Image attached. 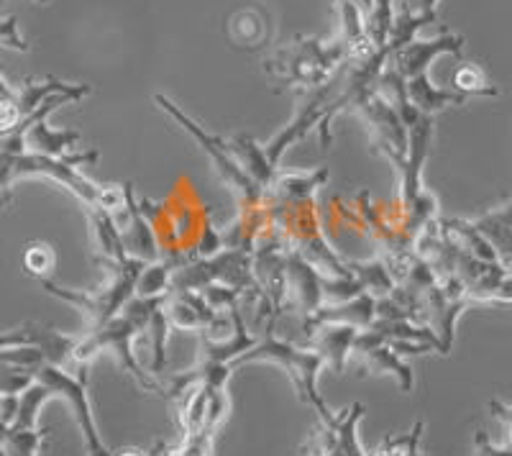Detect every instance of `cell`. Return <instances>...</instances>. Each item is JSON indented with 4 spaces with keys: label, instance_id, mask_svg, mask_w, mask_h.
Wrapping results in <instances>:
<instances>
[{
    "label": "cell",
    "instance_id": "obj_21",
    "mask_svg": "<svg viewBox=\"0 0 512 456\" xmlns=\"http://www.w3.org/2000/svg\"><path fill=\"white\" fill-rule=\"evenodd\" d=\"M438 0H413V6H408L413 13H425V16H436Z\"/></svg>",
    "mask_w": 512,
    "mask_h": 456
},
{
    "label": "cell",
    "instance_id": "obj_1",
    "mask_svg": "<svg viewBox=\"0 0 512 456\" xmlns=\"http://www.w3.org/2000/svg\"><path fill=\"white\" fill-rule=\"evenodd\" d=\"M251 362H272L285 369L290 382L295 385L300 403L310 405L318 413L320 421H331L333 410L328 408L323 395L318 392V375L323 369V359H320L318 351H313L310 346H295L292 341L277 339L274 323L269 321L264 328V339H256V344L233 362V369Z\"/></svg>",
    "mask_w": 512,
    "mask_h": 456
},
{
    "label": "cell",
    "instance_id": "obj_15",
    "mask_svg": "<svg viewBox=\"0 0 512 456\" xmlns=\"http://www.w3.org/2000/svg\"><path fill=\"white\" fill-rule=\"evenodd\" d=\"M489 410H492V416H497L507 426V444L495 446L487 439V433L477 431V436H474V456H512V405L489 400Z\"/></svg>",
    "mask_w": 512,
    "mask_h": 456
},
{
    "label": "cell",
    "instance_id": "obj_19",
    "mask_svg": "<svg viewBox=\"0 0 512 456\" xmlns=\"http://www.w3.org/2000/svg\"><path fill=\"white\" fill-rule=\"evenodd\" d=\"M0 44H6V47L18 49V52H26V44L18 34V26H16V18H8V21H0Z\"/></svg>",
    "mask_w": 512,
    "mask_h": 456
},
{
    "label": "cell",
    "instance_id": "obj_6",
    "mask_svg": "<svg viewBox=\"0 0 512 456\" xmlns=\"http://www.w3.org/2000/svg\"><path fill=\"white\" fill-rule=\"evenodd\" d=\"M354 354L361 359V364H364V369H367L369 375H392L400 382L402 392L413 390L415 380L410 364L402 362L400 354H397V351L387 344V339H384L379 331H374L372 326L356 334L351 357H354Z\"/></svg>",
    "mask_w": 512,
    "mask_h": 456
},
{
    "label": "cell",
    "instance_id": "obj_3",
    "mask_svg": "<svg viewBox=\"0 0 512 456\" xmlns=\"http://www.w3.org/2000/svg\"><path fill=\"white\" fill-rule=\"evenodd\" d=\"M154 103H157V106L162 108L169 118H175L177 126H182V129H185L192 139L198 141V147L205 149V154H208L210 162H213V167H216L218 177H221L226 185H231V188L239 193L241 208L264 203V198H267V190L259 188V185H256L249 175H246V170L239 164V159L233 157L231 149H228V141H221V139H216L213 134H208L203 126H198V123L192 121L185 111H180V108H177L169 98H164V95H154Z\"/></svg>",
    "mask_w": 512,
    "mask_h": 456
},
{
    "label": "cell",
    "instance_id": "obj_2",
    "mask_svg": "<svg viewBox=\"0 0 512 456\" xmlns=\"http://www.w3.org/2000/svg\"><path fill=\"white\" fill-rule=\"evenodd\" d=\"M346 62L344 41L323 44L318 39H295V44L280 49L267 59V72L285 88H320L333 72Z\"/></svg>",
    "mask_w": 512,
    "mask_h": 456
},
{
    "label": "cell",
    "instance_id": "obj_17",
    "mask_svg": "<svg viewBox=\"0 0 512 456\" xmlns=\"http://www.w3.org/2000/svg\"><path fill=\"white\" fill-rule=\"evenodd\" d=\"M454 90L456 93L466 95V98H474V95H497V88H492L487 82V75L482 72V67L477 65H461L454 72Z\"/></svg>",
    "mask_w": 512,
    "mask_h": 456
},
{
    "label": "cell",
    "instance_id": "obj_8",
    "mask_svg": "<svg viewBox=\"0 0 512 456\" xmlns=\"http://www.w3.org/2000/svg\"><path fill=\"white\" fill-rule=\"evenodd\" d=\"M356 334H359V328L346 326V323H326V326L313 328V334L308 336V346L318 351L323 367L331 369L333 375H344L346 362L354 351Z\"/></svg>",
    "mask_w": 512,
    "mask_h": 456
},
{
    "label": "cell",
    "instance_id": "obj_4",
    "mask_svg": "<svg viewBox=\"0 0 512 456\" xmlns=\"http://www.w3.org/2000/svg\"><path fill=\"white\" fill-rule=\"evenodd\" d=\"M88 377H90V364H82L75 372L62 369L57 364L41 362L34 367V380L47 385L52 390L54 398H62L64 403L70 405L72 416H75L77 426L85 439V449L90 456H111L108 446L100 439L98 426H95L93 408H90V395H88Z\"/></svg>",
    "mask_w": 512,
    "mask_h": 456
},
{
    "label": "cell",
    "instance_id": "obj_22",
    "mask_svg": "<svg viewBox=\"0 0 512 456\" xmlns=\"http://www.w3.org/2000/svg\"><path fill=\"white\" fill-rule=\"evenodd\" d=\"M111 456H149L144 449H136V446H126L121 451H111Z\"/></svg>",
    "mask_w": 512,
    "mask_h": 456
},
{
    "label": "cell",
    "instance_id": "obj_16",
    "mask_svg": "<svg viewBox=\"0 0 512 456\" xmlns=\"http://www.w3.org/2000/svg\"><path fill=\"white\" fill-rule=\"evenodd\" d=\"M44 439H47V431L11 426L6 433V439L0 441V449L6 451V456H36L41 444H44Z\"/></svg>",
    "mask_w": 512,
    "mask_h": 456
},
{
    "label": "cell",
    "instance_id": "obj_18",
    "mask_svg": "<svg viewBox=\"0 0 512 456\" xmlns=\"http://www.w3.org/2000/svg\"><path fill=\"white\" fill-rule=\"evenodd\" d=\"M216 454V433L203 428L198 433H187L182 441L172 449L164 451V456H213Z\"/></svg>",
    "mask_w": 512,
    "mask_h": 456
},
{
    "label": "cell",
    "instance_id": "obj_14",
    "mask_svg": "<svg viewBox=\"0 0 512 456\" xmlns=\"http://www.w3.org/2000/svg\"><path fill=\"white\" fill-rule=\"evenodd\" d=\"M24 272L26 275L36 277V280H49L54 275V267H57V254H54V246L47 241H29L24 246Z\"/></svg>",
    "mask_w": 512,
    "mask_h": 456
},
{
    "label": "cell",
    "instance_id": "obj_20",
    "mask_svg": "<svg viewBox=\"0 0 512 456\" xmlns=\"http://www.w3.org/2000/svg\"><path fill=\"white\" fill-rule=\"evenodd\" d=\"M420 436H423V423H415L413 426V436H410V446H408V456H428L425 451H420Z\"/></svg>",
    "mask_w": 512,
    "mask_h": 456
},
{
    "label": "cell",
    "instance_id": "obj_5",
    "mask_svg": "<svg viewBox=\"0 0 512 456\" xmlns=\"http://www.w3.org/2000/svg\"><path fill=\"white\" fill-rule=\"evenodd\" d=\"M80 344V334H64L44 323H21L18 328H8L0 331V349H13V346H31V349L41 351L44 362L57 364L62 369L75 372V349Z\"/></svg>",
    "mask_w": 512,
    "mask_h": 456
},
{
    "label": "cell",
    "instance_id": "obj_7",
    "mask_svg": "<svg viewBox=\"0 0 512 456\" xmlns=\"http://www.w3.org/2000/svg\"><path fill=\"white\" fill-rule=\"evenodd\" d=\"M461 49H464V36H456V34H448L443 31L441 36L431 41H410L408 47H402L400 52H395L390 57V65L400 72L405 80L415 75H423L428 72L431 62L441 54H456L459 57Z\"/></svg>",
    "mask_w": 512,
    "mask_h": 456
},
{
    "label": "cell",
    "instance_id": "obj_13",
    "mask_svg": "<svg viewBox=\"0 0 512 456\" xmlns=\"http://www.w3.org/2000/svg\"><path fill=\"white\" fill-rule=\"evenodd\" d=\"M52 390L47 385H41V382H31L21 395H18V413L13 426L16 428H36V421H39L41 408L52 400Z\"/></svg>",
    "mask_w": 512,
    "mask_h": 456
},
{
    "label": "cell",
    "instance_id": "obj_12",
    "mask_svg": "<svg viewBox=\"0 0 512 456\" xmlns=\"http://www.w3.org/2000/svg\"><path fill=\"white\" fill-rule=\"evenodd\" d=\"M172 275H175V264H169L167 259L149 262L141 269L139 282H136V295L139 298H159V295H167L169 287H172Z\"/></svg>",
    "mask_w": 512,
    "mask_h": 456
},
{
    "label": "cell",
    "instance_id": "obj_11",
    "mask_svg": "<svg viewBox=\"0 0 512 456\" xmlns=\"http://www.w3.org/2000/svg\"><path fill=\"white\" fill-rule=\"evenodd\" d=\"M269 29H272V18H269L264 6H249L244 11L233 13L228 21V34L236 47H259L267 39Z\"/></svg>",
    "mask_w": 512,
    "mask_h": 456
},
{
    "label": "cell",
    "instance_id": "obj_9",
    "mask_svg": "<svg viewBox=\"0 0 512 456\" xmlns=\"http://www.w3.org/2000/svg\"><path fill=\"white\" fill-rule=\"evenodd\" d=\"M472 228L492 246L495 257L500 259L502 269L512 277V198L495 211L474 218Z\"/></svg>",
    "mask_w": 512,
    "mask_h": 456
},
{
    "label": "cell",
    "instance_id": "obj_10",
    "mask_svg": "<svg viewBox=\"0 0 512 456\" xmlns=\"http://www.w3.org/2000/svg\"><path fill=\"white\" fill-rule=\"evenodd\" d=\"M405 85H408L410 103L420 113H425V116H436L438 111L448 106H464L466 100H469L466 95L456 93V90H438L431 82V77H428V72L410 77V80H405Z\"/></svg>",
    "mask_w": 512,
    "mask_h": 456
},
{
    "label": "cell",
    "instance_id": "obj_23",
    "mask_svg": "<svg viewBox=\"0 0 512 456\" xmlns=\"http://www.w3.org/2000/svg\"><path fill=\"white\" fill-rule=\"evenodd\" d=\"M0 456H6V451H3V449H0Z\"/></svg>",
    "mask_w": 512,
    "mask_h": 456
}]
</instances>
